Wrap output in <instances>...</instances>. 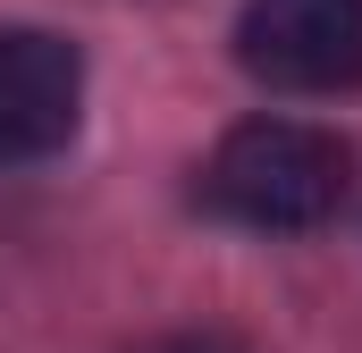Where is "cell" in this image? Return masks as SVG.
<instances>
[{
  "label": "cell",
  "instance_id": "cell-4",
  "mask_svg": "<svg viewBox=\"0 0 362 353\" xmlns=\"http://www.w3.org/2000/svg\"><path fill=\"white\" fill-rule=\"evenodd\" d=\"M144 353H245V345H236V337H211V328H202V337H152Z\"/></svg>",
  "mask_w": 362,
  "mask_h": 353
},
{
  "label": "cell",
  "instance_id": "cell-3",
  "mask_svg": "<svg viewBox=\"0 0 362 353\" xmlns=\"http://www.w3.org/2000/svg\"><path fill=\"white\" fill-rule=\"evenodd\" d=\"M85 118V59L42 25H0V169L42 160Z\"/></svg>",
  "mask_w": 362,
  "mask_h": 353
},
{
  "label": "cell",
  "instance_id": "cell-1",
  "mask_svg": "<svg viewBox=\"0 0 362 353\" xmlns=\"http://www.w3.org/2000/svg\"><path fill=\"white\" fill-rule=\"evenodd\" d=\"M346 176H354V152H346L329 126H303V118H245V126L211 152L202 202H211L219 219H236V227L295 236V227L337 219Z\"/></svg>",
  "mask_w": 362,
  "mask_h": 353
},
{
  "label": "cell",
  "instance_id": "cell-2",
  "mask_svg": "<svg viewBox=\"0 0 362 353\" xmlns=\"http://www.w3.org/2000/svg\"><path fill=\"white\" fill-rule=\"evenodd\" d=\"M236 59L270 92H354L362 85V0H245Z\"/></svg>",
  "mask_w": 362,
  "mask_h": 353
}]
</instances>
